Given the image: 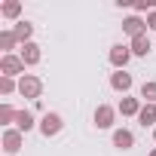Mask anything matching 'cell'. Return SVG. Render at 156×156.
<instances>
[{
    "label": "cell",
    "mask_w": 156,
    "mask_h": 156,
    "mask_svg": "<svg viewBox=\"0 0 156 156\" xmlns=\"http://www.w3.org/2000/svg\"><path fill=\"white\" fill-rule=\"evenodd\" d=\"M40 135L43 138H55L61 129H64V119H61V113H55V110H46L43 116H40Z\"/></svg>",
    "instance_id": "cell-3"
},
{
    "label": "cell",
    "mask_w": 156,
    "mask_h": 156,
    "mask_svg": "<svg viewBox=\"0 0 156 156\" xmlns=\"http://www.w3.org/2000/svg\"><path fill=\"white\" fill-rule=\"evenodd\" d=\"M19 95L22 98H31V101H40L43 95V80L37 73H25L22 80H19Z\"/></svg>",
    "instance_id": "cell-1"
},
{
    "label": "cell",
    "mask_w": 156,
    "mask_h": 156,
    "mask_svg": "<svg viewBox=\"0 0 156 156\" xmlns=\"http://www.w3.org/2000/svg\"><path fill=\"white\" fill-rule=\"evenodd\" d=\"M92 122H95V129H113V122H116V107L98 104L95 113H92Z\"/></svg>",
    "instance_id": "cell-6"
},
{
    "label": "cell",
    "mask_w": 156,
    "mask_h": 156,
    "mask_svg": "<svg viewBox=\"0 0 156 156\" xmlns=\"http://www.w3.org/2000/svg\"><path fill=\"white\" fill-rule=\"evenodd\" d=\"M37 126H40V122L34 119V113H31V110H19V116H16V126H12V129H19L22 135H28V132H31V129H37Z\"/></svg>",
    "instance_id": "cell-13"
},
{
    "label": "cell",
    "mask_w": 156,
    "mask_h": 156,
    "mask_svg": "<svg viewBox=\"0 0 156 156\" xmlns=\"http://www.w3.org/2000/svg\"><path fill=\"white\" fill-rule=\"evenodd\" d=\"M0 76H12V80H22L25 76V61L22 55H0Z\"/></svg>",
    "instance_id": "cell-2"
},
{
    "label": "cell",
    "mask_w": 156,
    "mask_h": 156,
    "mask_svg": "<svg viewBox=\"0 0 156 156\" xmlns=\"http://www.w3.org/2000/svg\"><path fill=\"white\" fill-rule=\"evenodd\" d=\"M141 107H144V101H141V98L122 95V98H119V104H116V113H122V116H138V113H141Z\"/></svg>",
    "instance_id": "cell-10"
},
{
    "label": "cell",
    "mask_w": 156,
    "mask_h": 156,
    "mask_svg": "<svg viewBox=\"0 0 156 156\" xmlns=\"http://www.w3.org/2000/svg\"><path fill=\"white\" fill-rule=\"evenodd\" d=\"M147 31H156V9L147 16Z\"/></svg>",
    "instance_id": "cell-21"
},
{
    "label": "cell",
    "mask_w": 156,
    "mask_h": 156,
    "mask_svg": "<svg viewBox=\"0 0 156 156\" xmlns=\"http://www.w3.org/2000/svg\"><path fill=\"white\" fill-rule=\"evenodd\" d=\"M141 101L144 104H156V80H144L141 83Z\"/></svg>",
    "instance_id": "cell-19"
},
{
    "label": "cell",
    "mask_w": 156,
    "mask_h": 156,
    "mask_svg": "<svg viewBox=\"0 0 156 156\" xmlns=\"http://www.w3.org/2000/svg\"><path fill=\"white\" fill-rule=\"evenodd\" d=\"M122 34H129V40L147 34V19H141V16H126V19H122Z\"/></svg>",
    "instance_id": "cell-8"
},
{
    "label": "cell",
    "mask_w": 156,
    "mask_h": 156,
    "mask_svg": "<svg viewBox=\"0 0 156 156\" xmlns=\"http://www.w3.org/2000/svg\"><path fill=\"white\" fill-rule=\"evenodd\" d=\"M113 147L116 150H132L135 147V135L129 129H113Z\"/></svg>",
    "instance_id": "cell-14"
},
{
    "label": "cell",
    "mask_w": 156,
    "mask_h": 156,
    "mask_svg": "<svg viewBox=\"0 0 156 156\" xmlns=\"http://www.w3.org/2000/svg\"><path fill=\"white\" fill-rule=\"evenodd\" d=\"M138 122H141L144 129H147V126H150V129H156V104H144V107H141V113H138Z\"/></svg>",
    "instance_id": "cell-18"
},
{
    "label": "cell",
    "mask_w": 156,
    "mask_h": 156,
    "mask_svg": "<svg viewBox=\"0 0 156 156\" xmlns=\"http://www.w3.org/2000/svg\"><path fill=\"white\" fill-rule=\"evenodd\" d=\"M16 116H19V110L12 107V104H0V126H3V129H12L16 126Z\"/></svg>",
    "instance_id": "cell-17"
},
{
    "label": "cell",
    "mask_w": 156,
    "mask_h": 156,
    "mask_svg": "<svg viewBox=\"0 0 156 156\" xmlns=\"http://www.w3.org/2000/svg\"><path fill=\"white\" fill-rule=\"evenodd\" d=\"M0 144H3V153L6 156H16L25 147V135L19 129H3V141H0Z\"/></svg>",
    "instance_id": "cell-5"
},
{
    "label": "cell",
    "mask_w": 156,
    "mask_h": 156,
    "mask_svg": "<svg viewBox=\"0 0 156 156\" xmlns=\"http://www.w3.org/2000/svg\"><path fill=\"white\" fill-rule=\"evenodd\" d=\"M107 58H110L113 70H126V67H129V61H132L135 55H132V46H129V43H113Z\"/></svg>",
    "instance_id": "cell-4"
},
{
    "label": "cell",
    "mask_w": 156,
    "mask_h": 156,
    "mask_svg": "<svg viewBox=\"0 0 156 156\" xmlns=\"http://www.w3.org/2000/svg\"><path fill=\"white\" fill-rule=\"evenodd\" d=\"M147 156H156V147H153V150H150V153H147Z\"/></svg>",
    "instance_id": "cell-22"
},
{
    "label": "cell",
    "mask_w": 156,
    "mask_h": 156,
    "mask_svg": "<svg viewBox=\"0 0 156 156\" xmlns=\"http://www.w3.org/2000/svg\"><path fill=\"white\" fill-rule=\"evenodd\" d=\"M12 34L19 37V43L25 46V43H31V37H34V25L28 22V19H22V22H16L12 25Z\"/></svg>",
    "instance_id": "cell-15"
},
{
    "label": "cell",
    "mask_w": 156,
    "mask_h": 156,
    "mask_svg": "<svg viewBox=\"0 0 156 156\" xmlns=\"http://www.w3.org/2000/svg\"><path fill=\"white\" fill-rule=\"evenodd\" d=\"M12 92H19V80H12V76H0V95L9 98Z\"/></svg>",
    "instance_id": "cell-20"
},
{
    "label": "cell",
    "mask_w": 156,
    "mask_h": 156,
    "mask_svg": "<svg viewBox=\"0 0 156 156\" xmlns=\"http://www.w3.org/2000/svg\"><path fill=\"white\" fill-rule=\"evenodd\" d=\"M0 49H3V55H16V49H22V43H19V37L12 34V28L0 31Z\"/></svg>",
    "instance_id": "cell-12"
},
{
    "label": "cell",
    "mask_w": 156,
    "mask_h": 156,
    "mask_svg": "<svg viewBox=\"0 0 156 156\" xmlns=\"http://www.w3.org/2000/svg\"><path fill=\"white\" fill-rule=\"evenodd\" d=\"M0 16L3 19H12V22H22L19 16H22V3L19 0H3V3H0Z\"/></svg>",
    "instance_id": "cell-16"
},
{
    "label": "cell",
    "mask_w": 156,
    "mask_h": 156,
    "mask_svg": "<svg viewBox=\"0 0 156 156\" xmlns=\"http://www.w3.org/2000/svg\"><path fill=\"white\" fill-rule=\"evenodd\" d=\"M129 46H132V55H135V58H147V55L153 52V40H150L147 34H141V37L129 40Z\"/></svg>",
    "instance_id": "cell-11"
},
{
    "label": "cell",
    "mask_w": 156,
    "mask_h": 156,
    "mask_svg": "<svg viewBox=\"0 0 156 156\" xmlns=\"http://www.w3.org/2000/svg\"><path fill=\"white\" fill-rule=\"evenodd\" d=\"M153 141H156V129H153Z\"/></svg>",
    "instance_id": "cell-23"
},
{
    "label": "cell",
    "mask_w": 156,
    "mask_h": 156,
    "mask_svg": "<svg viewBox=\"0 0 156 156\" xmlns=\"http://www.w3.org/2000/svg\"><path fill=\"white\" fill-rule=\"evenodd\" d=\"M19 55H22V61H25V67H34V64H40V58H43V49L31 40V43H25L22 49H19Z\"/></svg>",
    "instance_id": "cell-9"
},
{
    "label": "cell",
    "mask_w": 156,
    "mask_h": 156,
    "mask_svg": "<svg viewBox=\"0 0 156 156\" xmlns=\"http://www.w3.org/2000/svg\"><path fill=\"white\" fill-rule=\"evenodd\" d=\"M132 86H135V80H132V73H129V70H113V73H110V89H113V92L129 95Z\"/></svg>",
    "instance_id": "cell-7"
}]
</instances>
